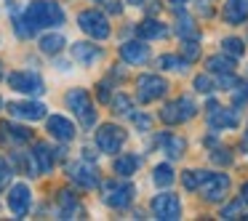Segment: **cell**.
<instances>
[{"mask_svg": "<svg viewBox=\"0 0 248 221\" xmlns=\"http://www.w3.org/2000/svg\"><path fill=\"white\" fill-rule=\"evenodd\" d=\"M131 109H134V104H131V99L125 96V93H118V96L112 99V112L115 115H123V118H131Z\"/></svg>", "mask_w": 248, "mask_h": 221, "instance_id": "obj_30", "label": "cell"}, {"mask_svg": "<svg viewBox=\"0 0 248 221\" xmlns=\"http://www.w3.org/2000/svg\"><path fill=\"white\" fill-rule=\"evenodd\" d=\"M139 165H141V157L139 155H120V157H115V173L123 176V178L134 176Z\"/></svg>", "mask_w": 248, "mask_h": 221, "instance_id": "obj_23", "label": "cell"}, {"mask_svg": "<svg viewBox=\"0 0 248 221\" xmlns=\"http://www.w3.org/2000/svg\"><path fill=\"white\" fill-rule=\"evenodd\" d=\"M0 131H3V136H6V139H11L14 144H24V141H30V139H32V131H27L24 125L3 123V125H0Z\"/></svg>", "mask_w": 248, "mask_h": 221, "instance_id": "obj_25", "label": "cell"}, {"mask_svg": "<svg viewBox=\"0 0 248 221\" xmlns=\"http://www.w3.org/2000/svg\"><path fill=\"white\" fill-rule=\"evenodd\" d=\"M67 176L83 189H93L99 187V173L96 168L91 165V160H78V162H70L67 165Z\"/></svg>", "mask_w": 248, "mask_h": 221, "instance_id": "obj_11", "label": "cell"}, {"mask_svg": "<svg viewBox=\"0 0 248 221\" xmlns=\"http://www.w3.org/2000/svg\"><path fill=\"white\" fill-rule=\"evenodd\" d=\"M32 205V192H30L27 184H14L8 189V210L14 213V219H24Z\"/></svg>", "mask_w": 248, "mask_h": 221, "instance_id": "obj_12", "label": "cell"}, {"mask_svg": "<svg viewBox=\"0 0 248 221\" xmlns=\"http://www.w3.org/2000/svg\"><path fill=\"white\" fill-rule=\"evenodd\" d=\"M78 27H80L88 38H93V40H107L109 32H112V29H109L107 16H104L102 11H96V8H88V11L78 14Z\"/></svg>", "mask_w": 248, "mask_h": 221, "instance_id": "obj_4", "label": "cell"}, {"mask_svg": "<svg viewBox=\"0 0 248 221\" xmlns=\"http://www.w3.org/2000/svg\"><path fill=\"white\" fill-rule=\"evenodd\" d=\"M32 162H35V171L38 173H51V168H54V152H51V147L38 141L32 147Z\"/></svg>", "mask_w": 248, "mask_h": 221, "instance_id": "obj_19", "label": "cell"}, {"mask_svg": "<svg viewBox=\"0 0 248 221\" xmlns=\"http://www.w3.org/2000/svg\"><path fill=\"white\" fill-rule=\"evenodd\" d=\"M99 102H109V86L107 83H99Z\"/></svg>", "mask_w": 248, "mask_h": 221, "instance_id": "obj_41", "label": "cell"}, {"mask_svg": "<svg viewBox=\"0 0 248 221\" xmlns=\"http://www.w3.org/2000/svg\"><path fill=\"white\" fill-rule=\"evenodd\" d=\"M176 32H179V38L182 40H198L200 38V29L195 27V22H192V16H187V14H182L179 11L176 14Z\"/></svg>", "mask_w": 248, "mask_h": 221, "instance_id": "obj_24", "label": "cell"}, {"mask_svg": "<svg viewBox=\"0 0 248 221\" xmlns=\"http://www.w3.org/2000/svg\"><path fill=\"white\" fill-rule=\"evenodd\" d=\"M0 107H3V102H0Z\"/></svg>", "mask_w": 248, "mask_h": 221, "instance_id": "obj_48", "label": "cell"}, {"mask_svg": "<svg viewBox=\"0 0 248 221\" xmlns=\"http://www.w3.org/2000/svg\"><path fill=\"white\" fill-rule=\"evenodd\" d=\"M195 115H198V104H195L192 96H179L176 102L166 104L160 109V120L166 125H182L187 120H192Z\"/></svg>", "mask_w": 248, "mask_h": 221, "instance_id": "obj_3", "label": "cell"}, {"mask_svg": "<svg viewBox=\"0 0 248 221\" xmlns=\"http://www.w3.org/2000/svg\"><path fill=\"white\" fill-rule=\"evenodd\" d=\"M205 70L219 72V75H227V72L235 70V61H232L230 54H224V56H211V59H205Z\"/></svg>", "mask_w": 248, "mask_h": 221, "instance_id": "obj_27", "label": "cell"}, {"mask_svg": "<svg viewBox=\"0 0 248 221\" xmlns=\"http://www.w3.org/2000/svg\"><path fill=\"white\" fill-rule=\"evenodd\" d=\"M166 91H168V83L157 75H141L139 80H136V99H139L141 104L157 102V99L166 96Z\"/></svg>", "mask_w": 248, "mask_h": 221, "instance_id": "obj_7", "label": "cell"}, {"mask_svg": "<svg viewBox=\"0 0 248 221\" xmlns=\"http://www.w3.org/2000/svg\"><path fill=\"white\" fill-rule=\"evenodd\" d=\"M232 99H235V104H246L248 102V83H240L237 80V86L232 88Z\"/></svg>", "mask_w": 248, "mask_h": 221, "instance_id": "obj_34", "label": "cell"}, {"mask_svg": "<svg viewBox=\"0 0 248 221\" xmlns=\"http://www.w3.org/2000/svg\"><path fill=\"white\" fill-rule=\"evenodd\" d=\"M157 144H160V149L166 152L171 160H176V157H182L184 155V139H179V136H173V133H163V136H157Z\"/></svg>", "mask_w": 248, "mask_h": 221, "instance_id": "obj_22", "label": "cell"}, {"mask_svg": "<svg viewBox=\"0 0 248 221\" xmlns=\"http://www.w3.org/2000/svg\"><path fill=\"white\" fill-rule=\"evenodd\" d=\"M211 160L219 162V165H227L232 157H230V152H227V149H214V152H211Z\"/></svg>", "mask_w": 248, "mask_h": 221, "instance_id": "obj_40", "label": "cell"}, {"mask_svg": "<svg viewBox=\"0 0 248 221\" xmlns=\"http://www.w3.org/2000/svg\"><path fill=\"white\" fill-rule=\"evenodd\" d=\"M198 56H200V45H198V40H192V38H189V40H182V59L189 64V61H195Z\"/></svg>", "mask_w": 248, "mask_h": 221, "instance_id": "obj_32", "label": "cell"}, {"mask_svg": "<svg viewBox=\"0 0 248 221\" xmlns=\"http://www.w3.org/2000/svg\"><path fill=\"white\" fill-rule=\"evenodd\" d=\"M56 216L59 219H80L83 216V205L78 203V197L72 192H59V197H56Z\"/></svg>", "mask_w": 248, "mask_h": 221, "instance_id": "obj_15", "label": "cell"}, {"mask_svg": "<svg viewBox=\"0 0 248 221\" xmlns=\"http://www.w3.org/2000/svg\"><path fill=\"white\" fill-rule=\"evenodd\" d=\"M125 144V131L120 128V125H99L96 131V147L99 152H107V155H115V152H120V147Z\"/></svg>", "mask_w": 248, "mask_h": 221, "instance_id": "obj_9", "label": "cell"}, {"mask_svg": "<svg viewBox=\"0 0 248 221\" xmlns=\"http://www.w3.org/2000/svg\"><path fill=\"white\" fill-rule=\"evenodd\" d=\"M102 200L115 210H123L134 200V187L128 181H107L102 184Z\"/></svg>", "mask_w": 248, "mask_h": 221, "instance_id": "obj_5", "label": "cell"}, {"mask_svg": "<svg viewBox=\"0 0 248 221\" xmlns=\"http://www.w3.org/2000/svg\"><path fill=\"white\" fill-rule=\"evenodd\" d=\"M205 176H208V173H203V171H184V176H182L184 189H189V192L200 189V184L205 181Z\"/></svg>", "mask_w": 248, "mask_h": 221, "instance_id": "obj_29", "label": "cell"}, {"mask_svg": "<svg viewBox=\"0 0 248 221\" xmlns=\"http://www.w3.org/2000/svg\"><path fill=\"white\" fill-rule=\"evenodd\" d=\"M22 22L27 27V32L35 35L38 29H46V27H62L64 24V11L54 0H32L27 11H24Z\"/></svg>", "mask_w": 248, "mask_h": 221, "instance_id": "obj_1", "label": "cell"}, {"mask_svg": "<svg viewBox=\"0 0 248 221\" xmlns=\"http://www.w3.org/2000/svg\"><path fill=\"white\" fill-rule=\"evenodd\" d=\"M11 176H14V171H11V165H8V160H6V157H0V189L8 187Z\"/></svg>", "mask_w": 248, "mask_h": 221, "instance_id": "obj_36", "label": "cell"}, {"mask_svg": "<svg viewBox=\"0 0 248 221\" xmlns=\"http://www.w3.org/2000/svg\"><path fill=\"white\" fill-rule=\"evenodd\" d=\"M195 8H198L200 16H214V0H195Z\"/></svg>", "mask_w": 248, "mask_h": 221, "instance_id": "obj_37", "label": "cell"}, {"mask_svg": "<svg viewBox=\"0 0 248 221\" xmlns=\"http://www.w3.org/2000/svg\"><path fill=\"white\" fill-rule=\"evenodd\" d=\"M8 112H11V118L30 120V123L46 118V107L40 102H11L8 104Z\"/></svg>", "mask_w": 248, "mask_h": 221, "instance_id": "obj_14", "label": "cell"}, {"mask_svg": "<svg viewBox=\"0 0 248 221\" xmlns=\"http://www.w3.org/2000/svg\"><path fill=\"white\" fill-rule=\"evenodd\" d=\"M221 48H224V54H230L232 59H240V56L246 54V45H243L240 38H227L224 43H221Z\"/></svg>", "mask_w": 248, "mask_h": 221, "instance_id": "obj_31", "label": "cell"}, {"mask_svg": "<svg viewBox=\"0 0 248 221\" xmlns=\"http://www.w3.org/2000/svg\"><path fill=\"white\" fill-rule=\"evenodd\" d=\"M150 208H152V213H155V219H163V221H176L179 216H182V203H179V197L173 192L155 194Z\"/></svg>", "mask_w": 248, "mask_h": 221, "instance_id": "obj_8", "label": "cell"}, {"mask_svg": "<svg viewBox=\"0 0 248 221\" xmlns=\"http://www.w3.org/2000/svg\"><path fill=\"white\" fill-rule=\"evenodd\" d=\"M64 102H67V107L72 109V115L80 120L83 128H93V125H96V109H93V102H91L86 88H72Z\"/></svg>", "mask_w": 248, "mask_h": 221, "instance_id": "obj_2", "label": "cell"}, {"mask_svg": "<svg viewBox=\"0 0 248 221\" xmlns=\"http://www.w3.org/2000/svg\"><path fill=\"white\" fill-rule=\"evenodd\" d=\"M107 11H112V14H120V6H118V0H99Z\"/></svg>", "mask_w": 248, "mask_h": 221, "instance_id": "obj_42", "label": "cell"}, {"mask_svg": "<svg viewBox=\"0 0 248 221\" xmlns=\"http://www.w3.org/2000/svg\"><path fill=\"white\" fill-rule=\"evenodd\" d=\"M240 210H243V200H240V203H230L224 210H221V219H237Z\"/></svg>", "mask_w": 248, "mask_h": 221, "instance_id": "obj_39", "label": "cell"}, {"mask_svg": "<svg viewBox=\"0 0 248 221\" xmlns=\"http://www.w3.org/2000/svg\"><path fill=\"white\" fill-rule=\"evenodd\" d=\"M136 32H139L141 40H163V38H168V27L163 22H157V19H144V22L136 27Z\"/></svg>", "mask_w": 248, "mask_h": 221, "instance_id": "obj_21", "label": "cell"}, {"mask_svg": "<svg viewBox=\"0 0 248 221\" xmlns=\"http://www.w3.org/2000/svg\"><path fill=\"white\" fill-rule=\"evenodd\" d=\"M38 45H40V51H43V54H48V56H56V54H59V51L67 45V40L62 38L59 32H51V35H43Z\"/></svg>", "mask_w": 248, "mask_h": 221, "instance_id": "obj_26", "label": "cell"}, {"mask_svg": "<svg viewBox=\"0 0 248 221\" xmlns=\"http://www.w3.org/2000/svg\"><path fill=\"white\" fill-rule=\"evenodd\" d=\"M214 88H216V86L211 83L208 75H198V77H195V91H198V93H211Z\"/></svg>", "mask_w": 248, "mask_h": 221, "instance_id": "obj_35", "label": "cell"}, {"mask_svg": "<svg viewBox=\"0 0 248 221\" xmlns=\"http://www.w3.org/2000/svg\"><path fill=\"white\" fill-rule=\"evenodd\" d=\"M227 189H230V178L227 173H208L205 181L200 184V197L205 203H219L227 197Z\"/></svg>", "mask_w": 248, "mask_h": 221, "instance_id": "obj_10", "label": "cell"}, {"mask_svg": "<svg viewBox=\"0 0 248 221\" xmlns=\"http://www.w3.org/2000/svg\"><path fill=\"white\" fill-rule=\"evenodd\" d=\"M243 203H248V184H243Z\"/></svg>", "mask_w": 248, "mask_h": 221, "instance_id": "obj_44", "label": "cell"}, {"mask_svg": "<svg viewBox=\"0 0 248 221\" xmlns=\"http://www.w3.org/2000/svg\"><path fill=\"white\" fill-rule=\"evenodd\" d=\"M221 14L227 24H243L248 19V0H227Z\"/></svg>", "mask_w": 248, "mask_h": 221, "instance_id": "obj_20", "label": "cell"}, {"mask_svg": "<svg viewBox=\"0 0 248 221\" xmlns=\"http://www.w3.org/2000/svg\"><path fill=\"white\" fill-rule=\"evenodd\" d=\"M131 6H141V0H128Z\"/></svg>", "mask_w": 248, "mask_h": 221, "instance_id": "obj_45", "label": "cell"}, {"mask_svg": "<svg viewBox=\"0 0 248 221\" xmlns=\"http://www.w3.org/2000/svg\"><path fill=\"white\" fill-rule=\"evenodd\" d=\"M157 64H160V70H187V61L179 59V56H171V54L160 56V59H157Z\"/></svg>", "mask_w": 248, "mask_h": 221, "instance_id": "obj_33", "label": "cell"}, {"mask_svg": "<svg viewBox=\"0 0 248 221\" xmlns=\"http://www.w3.org/2000/svg\"><path fill=\"white\" fill-rule=\"evenodd\" d=\"M0 80H3V61H0Z\"/></svg>", "mask_w": 248, "mask_h": 221, "instance_id": "obj_46", "label": "cell"}, {"mask_svg": "<svg viewBox=\"0 0 248 221\" xmlns=\"http://www.w3.org/2000/svg\"><path fill=\"white\" fill-rule=\"evenodd\" d=\"M46 128H48V133L54 136V139H59V141H72L75 139V125H72L67 118H62V115H51V118L46 120Z\"/></svg>", "mask_w": 248, "mask_h": 221, "instance_id": "obj_16", "label": "cell"}, {"mask_svg": "<svg viewBox=\"0 0 248 221\" xmlns=\"http://www.w3.org/2000/svg\"><path fill=\"white\" fill-rule=\"evenodd\" d=\"M120 56L128 64H144L150 59V45H144L141 40H128V43L120 45Z\"/></svg>", "mask_w": 248, "mask_h": 221, "instance_id": "obj_17", "label": "cell"}, {"mask_svg": "<svg viewBox=\"0 0 248 221\" xmlns=\"http://www.w3.org/2000/svg\"><path fill=\"white\" fill-rule=\"evenodd\" d=\"M240 123V112H237L235 107H219L216 102H208V125L216 131L221 128H235V125Z\"/></svg>", "mask_w": 248, "mask_h": 221, "instance_id": "obj_13", "label": "cell"}, {"mask_svg": "<svg viewBox=\"0 0 248 221\" xmlns=\"http://www.w3.org/2000/svg\"><path fill=\"white\" fill-rule=\"evenodd\" d=\"M131 120H134V125H136V128H141V131H150L152 128V120H150V115H144V112H134V115H131Z\"/></svg>", "mask_w": 248, "mask_h": 221, "instance_id": "obj_38", "label": "cell"}, {"mask_svg": "<svg viewBox=\"0 0 248 221\" xmlns=\"http://www.w3.org/2000/svg\"><path fill=\"white\" fill-rule=\"evenodd\" d=\"M8 86L19 93H27V96H43L46 93V83L40 80V75L27 70H16L8 75Z\"/></svg>", "mask_w": 248, "mask_h": 221, "instance_id": "obj_6", "label": "cell"}, {"mask_svg": "<svg viewBox=\"0 0 248 221\" xmlns=\"http://www.w3.org/2000/svg\"><path fill=\"white\" fill-rule=\"evenodd\" d=\"M168 3H171V8H173V11H182V8H184V3H187V0H168Z\"/></svg>", "mask_w": 248, "mask_h": 221, "instance_id": "obj_43", "label": "cell"}, {"mask_svg": "<svg viewBox=\"0 0 248 221\" xmlns=\"http://www.w3.org/2000/svg\"><path fill=\"white\" fill-rule=\"evenodd\" d=\"M246 147H248V131H246Z\"/></svg>", "mask_w": 248, "mask_h": 221, "instance_id": "obj_47", "label": "cell"}, {"mask_svg": "<svg viewBox=\"0 0 248 221\" xmlns=\"http://www.w3.org/2000/svg\"><path fill=\"white\" fill-rule=\"evenodd\" d=\"M173 178H176V176H173V168L168 165V162H160V165L155 168V173H152V181H155L160 189L163 187H171Z\"/></svg>", "mask_w": 248, "mask_h": 221, "instance_id": "obj_28", "label": "cell"}, {"mask_svg": "<svg viewBox=\"0 0 248 221\" xmlns=\"http://www.w3.org/2000/svg\"><path fill=\"white\" fill-rule=\"evenodd\" d=\"M72 59H75L78 64H83V67H91L93 61L102 59V48L93 45V43H75L72 45Z\"/></svg>", "mask_w": 248, "mask_h": 221, "instance_id": "obj_18", "label": "cell"}]
</instances>
